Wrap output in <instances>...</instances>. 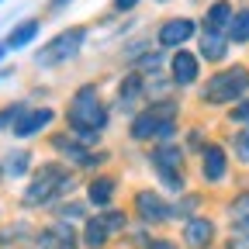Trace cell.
I'll return each mask as SVG.
<instances>
[{"label": "cell", "instance_id": "cell-1", "mask_svg": "<svg viewBox=\"0 0 249 249\" xmlns=\"http://www.w3.org/2000/svg\"><path fill=\"white\" fill-rule=\"evenodd\" d=\"M62 121H66V132H73L87 149H93L101 142V135L111 124V104L104 101V93L97 83H80L62 107Z\"/></svg>", "mask_w": 249, "mask_h": 249}, {"label": "cell", "instance_id": "cell-2", "mask_svg": "<svg viewBox=\"0 0 249 249\" xmlns=\"http://www.w3.org/2000/svg\"><path fill=\"white\" fill-rule=\"evenodd\" d=\"M76 187H80L76 170H70L66 163H59V160H42V163H35L31 177L24 180L21 194H18V204L28 208V211L52 208V204H59V201L73 197Z\"/></svg>", "mask_w": 249, "mask_h": 249}, {"label": "cell", "instance_id": "cell-3", "mask_svg": "<svg viewBox=\"0 0 249 249\" xmlns=\"http://www.w3.org/2000/svg\"><path fill=\"white\" fill-rule=\"evenodd\" d=\"M145 163L149 170L156 173L163 191H170L173 197L187 194V152L180 142H170V145H149L145 152Z\"/></svg>", "mask_w": 249, "mask_h": 249}, {"label": "cell", "instance_id": "cell-4", "mask_svg": "<svg viewBox=\"0 0 249 249\" xmlns=\"http://www.w3.org/2000/svg\"><path fill=\"white\" fill-rule=\"evenodd\" d=\"M87 38H90V28L87 24H70V28L55 31L45 45H38L35 52H31V62H35L38 70H59V66L73 62L83 52Z\"/></svg>", "mask_w": 249, "mask_h": 249}, {"label": "cell", "instance_id": "cell-5", "mask_svg": "<svg viewBox=\"0 0 249 249\" xmlns=\"http://www.w3.org/2000/svg\"><path fill=\"white\" fill-rule=\"evenodd\" d=\"M249 93V66L235 62V66H225L208 76V83L201 87V104L204 107H235L242 97Z\"/></svg>", "mask_w": 249, "mask_h": 249}, {"label": "cell", "instance_id": "cell-6", "mask_svg": "<svg viewBox=\"0 0 249 249\" xmlns=\"http://www.w3.org/2000/svg\"><path fill=\"white\" fill-rule=\"evenodd\" d=\"M45 142H49V149L55 152V160H59V163H66L70 170L101 173V166H107V160H111V152H107V149H87V145H83L73 132H66V128L49 132Z\"/></svg>", "mask_w": 249, "mask_h": 249}, {"label": "cell", "instance_id": "cell-7", "mask_svg": "<svg viewBox=\"0 0 249 249\" xmlns=\"http://www.w3.org/2000/svg\"><path fill=\"white\" fill-rule=\"evenodd\" d=\"M180 118V101L177 97H163V101H145L132 118H128V139L139 145H152L163 124Z\"/></svg>", "mask_w": 249, "mask_h": 249}, {"label": "cell", "instance_id": "cell-8", "mask_svg": "<svg viewBox=\"0 0 249 249\" xmlns=\"http://www.w3.org/2000/svg\"><path fill=\"white\" fill-rule=\"evenodd\" d=\"M142 225H166L173 222V201L160 191H152V187H135L132 191V208H128Z\"/></svg>", "mask_w": 249, "mask_h": 249}, {"label": "cell", "instance_id": "cell-9", "mask_svg": "<svg viewBox=\"0 0 249 249\" xmlns=\"http://www.w3.org/2000/svg\"><path fill=\"white\" fill-rule=\"evenodd\" d=\"M194 35H197V21L187 18V14H173V18L160 21V28L152 35V45L160 52H177V49H187V42Z\"/></svg>", "mask_w": 249, "mask_h": 249}, {"label": "cell", "instance_id": "cell-10", "mask_svg": "<svg viewBox=\"0 0 249 249\" xmlns=\"http://www.w3.org/2000/svg\"><path fill=\"white\" fill-rule=\"evenodd\" d=\"M55 118H59V111L52 104H28L24 114L18 118V124L11 128V135L18 142H35V139L49 135V128L55 124Z\"/></svg>", "mask_w": 249, "mask_h": 249}, {"label": "cell", "instance_id": "cell-11", "mask_svg": "<svg viewBox=\"0 0 249 249\" xmlns=\"http://www.w3.org/2000/svg\"><path fill=\"white\" fill-rule=\"evenodd\" d=\"M166 76H170V83H173L177 90L197 87V80H201V59H197V52H191V49L170 52V59H166Z\"/></svg>", "mask_w": 249, "mask_h": 249}, {"label": "cell", "instance_id": "cell-12", "mask_svg": "<svg viewBox=\"0 0 249 249\" xmlns=\"http://www.w3.org/2000/svg\"><path fill=\"white\" fill-rule=\"evenodd\" d=\"M145 104V76L128 70V73H121L118 87H114V107L111 111H121V114H135L139 107Z\"/></svg>", "mask_w": 249, "mask_h": 249}, {"label": "cell", "instance_id": "cell-13", "mask_svg": "<svg viewBox=\"0 0 249 249\" xmlns=\"http://www.w3.org/2000/svg\"><path fill=\"white\" fill-rule=\"evenodd\" d=\"M118 191H121L118 173H104V170H101V173H90V177H87V183H83V201H87L90 208L104 211V208L114 204Z\"/></svg>", "mask_w": 249, "mask_h": 249}, {"label": "cell", "instance_id": "cell-14", "mask_svg": "<svg viewBox=\"0 0 249 249\" xmlns=\"http://www.w3.org/2000/svg\"><path fill=\"white\" fill-rule=\"evenodd\" d=\"M35 152L28 145H14V149H4L0 152V166H4V180H14V183H24L35 170Z\"/></svg>", "mask_w": 249, "mask_h": 249}, {"label": "cell", "instance_id": "cell-15", "mask_svg": "<svg viewBox=\"0 0 249 249\" xmlns=\"http://www.w3.org/2000/svg\"><path fill=\"white\" fill-rule=\"evenodd\" d=\"M197 156H201V180L204 183H222L229 177V149L222 142H208Z\"/></svg>", "mask_w": 249, "mask_h": 249}, {"label": "cell", "instance_id": "cell-16", "mask_svg": "<svg viewBox=\"0 0 249 249\" xmlns=\"http://www.w3.org/2000/svg\"><path fill=\"white\" fill-rule=\"evenodd\" d=\"M38 35H42V18H21L0 42H4L7 52H24V49H31L38 42Z\"/></svg>", "mask_w": 249, "mask_h": 249}, {"label": "cell", "instance_id": "cell-17", "mask_svg": "<svg viewBox=\"0 0 249 249\" xmlns=\"http://www.w3.org/2000/svg\"><path fill=\"white\" fill-rule=\"evenodd\" d=\"M214 232H218V229H214L211 218L194 214V218H187V222H183L180 239H183L187 249H211V246H214Z\"/></svg>", "mask_w": 249, "mask_h": 249}, {"label": "cell", "instance_id": "cell-18", "mask_svg": "<svg viewBox=\"0 0 249 249\" xmlns=\"http://www.w3.org/2000/svg\"><path fill=\"white\" fill-rule=\"evenodd\" d=\"M197 59L201 62H225L229 59V38L218 35V31H197Z\"/></svg>", "mask_w": 249, "mask_h": 249}, {"label": "cell", "instance_id": "cell-19", "mask_svg": "<svg viewBox=\"0 0 249 249\" xmlns=\"http://www.w3.org/2000/svg\"><path fill=\"white\" fill-rule=\"evenodd\" d=\"M31 232H35V225H31L28 218H7V222L0 225V249H24Z\"/></svg>", "mask_w": 249, "mask_h": 249}, {"label": "cell", "instance_id": "cell-20", "mask_svg": "<svg viewBox=\"0 0 249 249\" xmlns=\"http://www.w3.org/2000/svg\"><path fill=\"white\" fill-rule=\"evenodd\" d=\"M107 242H111V235H107V229H104V222H101V214H97V211L87 214L83 225H80V246H87V249H104Z\"/></svg>", "mask_w": 249, "mask_h": 249}, {"label": "cell", "instance_id": "cell-21", "mask_svg": "<svg viewBox=\"0 0 249 249\" xmlns=\"http://www.w3.org/2000/svg\"><path fill=\"white\" fill-rule=\"evenodd\" d=\"M232 14H235V7L229 4V0H214V4L204 11L201 28H204V31H218V35H225L229 24H232Z\"/></svg>", "mask_w": 249, "mask_h": 249}, {"label": "cell", "instance_id": "cell-22", "mask_svg": "<svg viewBox=\"0 0 249 249\" xmlns=\"http://www.w3.org/2000/svg\"><path fill=\"white\" fill-rule=\"evenodd\" d=\"M128 70H135V73H142L145 80H156V76H166V52H160V49H149L142 59H135Z\"/></svg>", "mask_w": 249, "mask_h": 249}, {"label": "cell", "instance_id": "cell-23", "mask_svg": "<svg viewBox=\"0 0 249 249\" xmlns=\"http://www.w3.org/2000/svg\"><path fill=\"white\" fill-rule=\"evenodd\" d=\"M52 218L55 222H80L83 225V218H87V201H76V197H66V201H59L52 204Z\"/></svg>", "mask_w": 249, "mask_h": 249}, {"label": "cell", "instance_id": "cell-24", "mask_svg": "<svg viewBox=\"0 0 249 249\" xmlns=\"http://www.w3.org/2000/svg\"><path fill=\"white\" fill-rule=\"evenodd\" d=\"M97 214H101V222H104V229H107V235H111V239L128 232V211H124V208L111 204V208H104V211H97Z\"/></svg>", "mask_w": 249, "mask_h": 249}, {"label": "cell", "instance_id": "cell-25", "mask_svg": "<svg viewBox=\"0 0 249 249\" xmlns=\"http://www.w3.org/2000/svg\"><path fill=\"white\" fill-rule=\"evenodd\" d=\"M28 104H31L28 97H14V101H7V104H0V135H11V128L18 124V118L24 114Z\"/></svg>", "mask_w": 249, "mask_h": 249}, {"label": "cell", "instance_id": "cell-26", "mask_svg": "<svg viewBox=\"0 0 249 249\" xmlns=\"http://www.w3.org/2000/svg\"><path fill=\"white\" fill-rule=\"evenodd\" d=\"M225 38H229V45H246L249 42V7L232 14V24L225 31Z\"/></svg>", "mask_w": 249, "mask_h": 249}, {"label": "cell", "instance_id": "cell-27", "mask_svg": "<svg viewBox=\"0 0 249 249\" xmlns=\"http://www.w3.org/2000/svg\"><path fill=\"white\" fill-rule=\"evenodd\" d=\"M229 218L235 222V229H249V191L235 194L229 204Z\"/></svg>", "mask_w": 249, "mask_h": 249}, {"label": "cell", "instance_id": "cell-28", "mask_svg": "<svg viewBox=\"0 0 249 249\" xmlns=\"http://www.w3.org/2000/svg\"><path fill=\"white\" fill-rule=\"evenodd\" d=\"M52 229H55V246L52 249H80V235L70 222H52Z\"/></svg>", "mask_w": 249, "mask_h": 249}, {"label": "cell", "instance_id": "cell-29", "mask_svg": "<svg viewBox=\"0 0 249 249\" xmlns=\"http://www.w3.org/2000/svg\"><path fill=\"white\" fill-rule=\"evenodd\" d=\"M197 211H201V194H191V191H187V194H180V197L173 201V214L183 218V222H187V218H194Z\"/></svg>", "mask_w": 249, "mask_h": 249}, {"label": "cell", "instance_id": "cell-30", "mask_svg": "<svg viewBox=\"0 0 249 249\" xmlns=\"http://www.w3.org/2000/svg\"><path fill=\"white\" fill-rule=\"evenodd\" d=\"M52 246H55V229H52V225L35 229V232H31V239L24 242V249H52Z\"/></svg>", "mask_w": 249, "mask_h": 249}, {"label": "cell", "instance_id": "cell-31", "mask_svg": "<svg viewBox=\"0 0 249 249\" xmlns=\"http://www.w3.org/2000/svg\"><path fill=\"white\" fill-rule=\"evenodd\" d=\"M229 145H232V152H235V160L249 166V128H239V132H232Z\"/></svg>", "mask_w": 249, "mask_h": 249}, {"label": "cell", "instance_id": "cell-32", "mask_svg": "<svg viewBox=\"0 0 249 249\" xmlns=\"http://www.w3.org/2000/svg\"><path fill=\"white\" fill-rule=\"evenodd\" d=\"M149 49H156V45H152L149 38H132V42H128V49H121V59H124V62L132 66V62H135V59H142V55H145Z\"/></svg>", "mask_w": 249, "mask_h": 249}, {"label": "cell", "instance_id": "cell-33", "mask_svg": "<svg viewBox=\"0 0 249 249\" xmlns=\"http://www.w3.org/2000/svg\"><path fill=\"white\" fill-rule=\"evenodd\" d=\"M229 121H235V124H249V97H242V101L229 111Z\"/></svg>", "mask_w": 249, "mask_h": 249}, {"label": "cell", "instance_id": "cell-34", "mask_svg": "<svg viewBox=\"0 0 249 249\" xmlns=\"http://www.w3.org/2000/svg\"><path fill=\"white\" fill-rule=\"evenodd\" d=\"M204 145H208V142H204V132H201V128H191V135H187V145H183V152H191V149H197V152H201Z\"/></svg>", "mask_w": 249, "mask_h": 249}, {"label": "cell", "instance_id": "cell-35", "mask_svg": "<svg viewBox=\"0 0 249 249\" xmlns=\"http://www.w3.org/2000/svg\"><path fill=\"white\" fill-rule=\"evenodd\" d=\"M145 249H180L173 239H163V235H152L149 242H145Z\"/></svg>", "mask_w": 249, "mask_h": 249}, {"label": "cell", "instance_id": "cell-36", "mask_svg": "<svg viewBox=\"0 0 249 249\" xmlns=\"http://www.w3.org/2000/svg\"><path fill=\"white\" fill-rule=\"evenodd\" d=\"M139 4H142V0H111V7H114L118 14H132Z\"/></svg>", "mask_w": 249, "mask_h": 249}, {"label": "cell", "instance_id": "cell-37", "mask_svg": "<svg viewBox=\"0 0 249 249\" xmlns=\"http://www.w3.org/2000/svg\"><path fill=\"white\" fill-rule=\"evenodd\" d=\"M229 249H249V229L235 232V235H232V242H229Z\"/></svg>", "mask_w": 249, "mask_h": 249}, {"label": "cell", "instance_id": "cell-38", "mask_svg": "<svg viewBox=\"0 0 249 249\" xmlns=\"http://www.w3.org/2000/svg\"><path fill=\"white\" fill-rule=\"evenodd\" d=\"M70 4H73V0H49V4H45V11H49V14H59V11H66Z\"/></svg>", "mask_w": 249, "mask_h": 249}, {"label": "cell", "instance_id": "cell-39", "mask_svg": "<svg viewBox=\"0 0 249 249\" xmlns=\"http://www.w3.org/2000/svg\"><path fill=\"white\" fill-rule=\"evenodd\" d=\"M11 73H14V70H7V66H0V83H4V80H11Z\"/></svg>", "mask_w": 249, "mask_h": 249}, {"label": "cell", "instance_id": "cell-40", "mask_svg": "<svg viewBox=\"0 0 249 249\" xmlns=\"http://www.w3.org/2000/svg\"><path fill=\"white\" fill-rule=\"evenodd\" d=\"M7 55H11V52L4 49V42H0V66H4V59H7Z\"/></svg>", "mask_w": 249, "mask_h": 249}, {"label": "cell", "instance_id": "cell-41", "mask_svg": "<svg viewBox=\"0 0 249 249\" xmlns=\"http://www.w3.org/2000/svg\"><path fill=\"white\" fill-rule=\"evenodd\" d=\"M4 183H7V180H4V166H0V187H4Z\"/></svg>", "mask_w": 249, "mask_h": 249}, {"label": "cell", "instance_id": "cell-42", "mask_svg": "<svg viewBox=\"0 0 249 249\" xmlns=\"http://www.w3.org/2000/svg\"><path fill=\"white\" fill-rule=\"evenodd\" d=\"M156 4H170V0H156Z\"/></svg>", "mask_w": 249, "mask_h": 249}, {"label": "cell", "instance_id": "cell-43", "mask_svg": "<svg viewBox=\"0 0 249 249\" xmlns=\"http://www.w3.org/2000/svg\"><path fill=\"white\" fill-rule=\"evenodd\" d=\"M0 218H4V204H0Z\"/></svg>", "mask_w": 249, "mask_h": 249}, {"label": "cell", "instance_id": "cell-44", "mask_svg": "<svg viewBox=\"0 0 249 249\" xmlns=\"http://www.w3.org/2000/svg\"><path fill=\"white\" fill-rule=\"evenodd\" d=\"M0 4H4V0H0Z\"/></svg>", "mask_w": 249, "mask_h": 249}]
</instances>
